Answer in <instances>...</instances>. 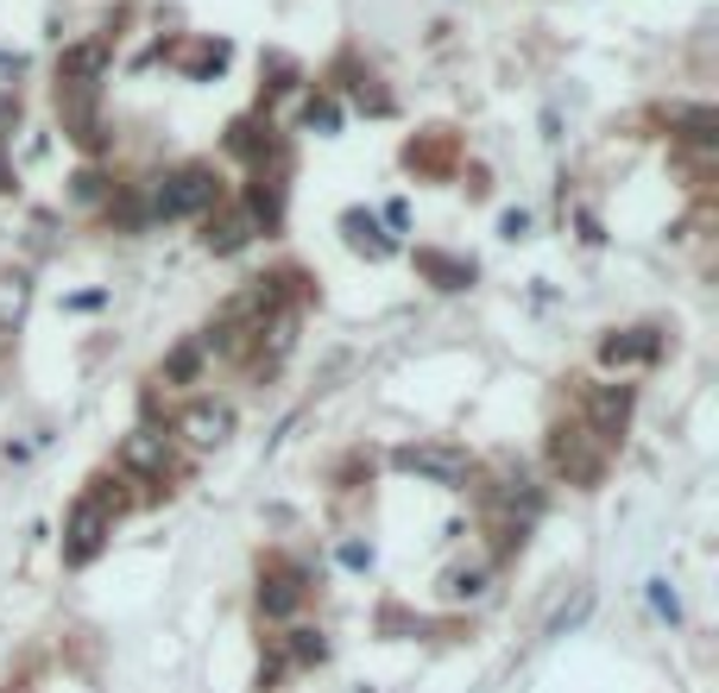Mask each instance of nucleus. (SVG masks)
Masks as SVG:
<instances>
[{
    "mask_svg": "<svg viewBox=\"0 0 719 693\" xmlns=\"http://www.w3.org/2000/svg\"><path fill=\"white\" fill-rule=\"evenodd\" d=\"M391 466H398V473H417V480H429V485H448V492L473 480V461H467V448H455V442H410V448L391 454Z\"/></svg>",
    "mask_w": 719,
    "mask_h": 693,
    "instance_id": "f257e3e1",
    "label": "nucleus"
},
{
    "mask_svg": "<svg viewBox=\"0 0 719 693\" xmlns=\"http://www.w3.org/2000/svg\"><path fill=\"white\" fill-rule=\"evenodd\" d=\"M209 202H214V171H202V164H190V171L164 177V190H158V214H164V221L202 214Z\"/></svg>",
    "mask_w": 719,
    "mask_h": 693,
    "instance_id": "f03ea898",
    "label": "nucleus"
},
{
    "mask_svg": "<svg viewBox=\"0 0 719 693\" xmlns=\"http://www.w3.org/2000/svg\"><path fill=\"white\" fill-rule=\"evenodd\" d=\"M63 561H70V568H82V561L96 555L101 549V536H108V511H101V499H82L77 511H70V530H63Z\"/></svg>",
    "mask_w": 719,
    "mask_h": 693,
    "instance_id": "7ed1b4c3",
    "label": "nucleus"
},
{
    "mask_svg": "<svg viewBox=\"0 0 719 693\" xmlns=\"http://www.w3.org/2000/svg\"><path fill=\"white\" fill-rule=\"evenodd\" d=\"M549 454H556V473H562V480H575V485L600 480V454L587 448V429H556V448H549Z\"/></svg>",
    "mask_w": 719,
    "mask_h": 693,
    "instance_id": "20e7f679",
    "label": "nucleus"
},
{
    "mask_svg": "<svg viewBox=\"0 0 719 693\" xmlns=\"http://www.w3.org/2000/svg\"><path fill=\"white\" fill-rule=\"evenodd\" d=\"M120 466L127 473H146V480H164V466H171V448L158 429H133L127 442H120Z\"/></svg>",
    "mask_w": 719,
    "mask_h": 693,
    "instance_id": "39448f33",
    "label": "nucleus"
},
{
    "mask_svg": "<svg viewBox=\"0 0 719 693\" xmlns=\"http://www.w3.org/2000/svg\"><path fill=\"white\" fill-rule=\"evenodd\" d=\"M587 416H593V435L612 442V435L631 423V385H600L593 398H587Z\"/></svg>",
    "mask_w": 719,
    "mask_h": 693,
    "instance_id": "423d86ee",
    "label": "nucleus"
},
{
    "mask_svg": "<svg viewBox=\"0 0 719 693\" xmlns=\"http://www.w3.org/2000/svg\"><path fill=\"white\" fill-rule=\"evenodd\" d=\"M183 435H190V442H202V448L228 442V435H233V410H228V404H209V398H202V404L183 410Z\"/></svg>",
    "mask_w": 719,
    "mask_h": 693,
    "instance_id": "0eeeda50",
    "label": "nucleus"
},
{
    "mask_svg": "<svg viewBox=\"0 0 719 693\" xmlns=\"http://www.w3.org/2000/svg\"><path fill=\"white\" fill-rule=\"evenodd\" d=\"M600 353H606V366H619V360H657V328H631L625 341L612 334Z\"/></svg>",
    "mask_w": 719,
    "mask_h": 693,
    "instance_id": "6e6552de",
    "label": "nucleus"
},
{
    "mask_svg": "<svg viewBox=\"0 0 719 693\" xmlns=\"http://www.w3.org/2000/svg\"><path fill=\"white\" fill-rule=\"evenodd\" d=\"M259 605H266V612H272V617H291L297 605H303V586H297V574H278V580H266V586H259Z\"/></svg>",
    "mask_w": 719,
    "mask_h": 693,
    "instance_id": "1a4fd4ad",
    "label": "nucleus"
},
{
    "mask_svg": "<svg viewBox=\"0 0 719 693\" xmlns=\"http://www.w3.org/2000/svg\"><path fill=\"white\" fill-rule=\"evenodd\" d=\"M101 63H108L101 44H77V51H63L58 58V77L63 82H89V77H101Z\"/></svg>",
    "mask_w": 719,
    "mask_h": 693,
    "instance_id": "9d476101",
    "label": "nucleus"
},
{
    "mask_svg": "<svg viewBox=\"0 0 719 693\" xmlns=\"http://www.w3.org/2000/svg\"><path fill=\"white\" fill-rule=\"evenodd\" d=\"M676 127L688 145H719V114L713 108H676Z\"/></svg>",
    "mask_w": 719,
    "mask_h": 693,
    "instance_id": "9b49d317",
    "label": "nucleus"
},
{
    "mask_svg": "<svg viewBox=\"0 0 719 693\" xmlns=\"http://www.w3.org/2000/svg\"><path fill=\"white\" fill-rule=\"evenodd\" d=\"M253 240V214H221L209 228V252H240Z\"/></svg>",
    "mask_w": 719,
    "mask_h": 693,
    "instance_id": "f8f14e48",
    "label": "nucleus"
},
{
    "mask_svg": "<svg viewBox=\"0 0 719 693\" xmlns=\"http://www.w3.org/2000/svg\"><path fill=\"white\" fill-rule=\"evenodd\" d=\"M26 297H32V290H26V278H0V328L26 315Z\"/></svg>",
    "mask_w": 719,
    "mask_h": 693,
    "instance_id": "ddd939ff",
    "label": "nucleus"
},
{
    "mask_svg": "<svg viewBox=\"0 0 719 693\" xmlns=\"http://www.w3.org/2000/svg\"><path fill=\"white\" fill-rule=\"evenodd\" d=\"M291 662H297V669L322 662V631H291Z\"/></svg>",
    "mask_w": 719,
    "mask_h": 693,
    "instance_id": "4468645a",
    "label": "nucleus"
},
{
    "mask_svg": "<svg viewBox=\"0 0 719 693\" xmlns=\"http://www.w3.org/2000/svg\"><path fill=\"white\" fill-rule=\"evenodd\" d=\"M171 379H196V346H183V353H171Z\"/></svg>",
    "mask_w": 719,
    "mask_h": 693,
    "instance_id": "2eb2a0df",
    "label": "nucleus"
},
{
    "mask_svg": "<svg viewBox=\"0 0 719 693\" xmlns=\"http://www.w3.org/2000/svg\"><path fill=\"white\" fill-rule=\"evenodd\" d=\"M310 127H322V133H334V108L322 101V108H310Z\"/></svg>",
    "mask_w": 719,
    "mask_h": 693,
    "instance_id": "dca6fc26",
    "label": "nucleus"
},
{
    "mask_svg": "<svg viewBox=\"0 0 719 693\" xmlns=\"http://www.w3.org/2000/svg\"><path fill=\"white\" fill-rule=\"evenodd\" d=\"M13 120H20V108H13V96H0V133H7Z\"/></svg>",
    "mask_w": 719,
    "mask_h": 693,
    "instance_id": "f3484780",
    "label": "nucleus"
},
{
    "mask_svg": "<svg viewBox=\"0 0 719 693\" xmlns=\"http://www.w3.org/2000/svg\"><path fill=\"white\" fill-rule=\"evenodd\" d=\"M0 190H7V164H0Z\"/></svg>",
    "mask_w": 719,
    "mask_h": 693,
    "instance_id": "a211bd4d",
    "label": "nucleus"
}]
</instances>
